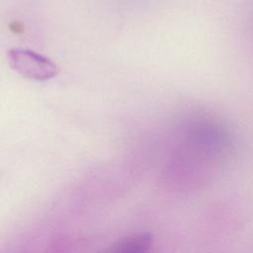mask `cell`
Listing matches in <instances>:
<instances>
[{"label": "cell", "instance_id": "cell-2", "mask_svg": "<svg viewBox=\"0 0 253 253\" xmlns=\"http://www.w3.org/2000/svg\"><path fill=\"white\" fill-rule=\"evenodd\" d=\"M152 247L153 237L151 233L141 232L117 241L104 253H151Z\"/></svg>", "mask_w": 253, "mask_h": 253}, {"label": "cell", "instance_id": "cell-1", "mask_svg": "<svg viewBox=\"0 0 253 253\" xmlns=\"http://www.w3.org/2000/svg\"><path fill=\"white\" fill-rule=\"evenodd\" d=\"M7 59L13 70L35 81H47L58 73V67L54 62L33 50L12 48L7 52Z\"/></svg>", "mask_w": 253, "mask_h": 253}]
</instances>
